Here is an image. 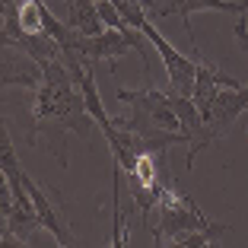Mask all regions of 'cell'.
<instances>
[{
  "mask_svg": "<svg viewBox=\"0 0 248 248\" xmlns=\"http://www.w3.org/2000/svg\"><path fill=\"white\" fill-rule=\"evenodd\" d=\"M146 42L150 38L140 29H134V26H124V29H111L108 26L99 35H77L73 51L86 54L89 61H111L115 64V61H121L131 51H146Z\"/></svg>",
  "mask_w": 248,
  "mask_h": 248,
  "instance_id": "4",
  "label": "cell"
},
{
  "mask_svg": "<svg viewBox=\"0 0 248 248\" xmlns=\"http://www.w3.org/2000/svg\"><path fill=\"white\" fill-rule=\"evenodd\" d=\"M32 115H35V127L48 137H58L64 131L86 137L89 127L95 124V118L86 108V99H83L80 86L64 61L45 67V83L35 89Z\"/></svg>",
  "mask_w": 248,
  "mask_h": 248,
  "instance_id": "1",
  "label": "cell"
},
{
  "mask_svg": "<svg viewBox=\"0 0 248 248\" xmlns=\"http://www.w3.org/2000/svg\"><path fill=\"white\" fill-rule=\"evenodd\" d=\"M45 83V67L16 45H3V86L38 89Z\"/></svg>",
  "mask_w": 248,
  "mask_h": 248,
  "instance_id": "5",
  "label": "cell"
},
{
  "mask_svg": "<svg viewBox=\"0 0 248 248\" xmlns=\"http://www.w3.org/2000/svg\"><path fill=\"white\" fill-rule=\"evenodd\" d=\"M26 191L32 194V201H35V210H38V219H42V226L54 235V242H58V245H73L77 239H73V232L67 229V223H64V217H61V210L51 204V197L42 191V185H35V178L26 175Z\"/></svg>",
  "mask_w": 248,
  "mask_h": 248,
  "instance_id": "7",
  "label": "cell"
},
{
  "mask_svg": "<svg viewBox=\"0 0 248 248\" xmlns=\"http://www.w3.org/2000/svg\"><path fill=\"white\" fill-rule=\"evenodd\" d=\"M156 210H159V226H156V239L159 242L162 239L175 242L178 235H185V232H197V229H210L213 226V219H207L204 210H201L188 194L175 191L172 185L162 191Z\"/></svg>",
  "mask_w": 248,
  "mask_h": 248,
  "instance_id": "3",
  "label": "cell"
},
{
  "mask_svg": "<svg viewBox=\"0 0 248 248\" xmlns=\"http://www.w3.org/2000/svg\"><path fill=\"white\" fill-rule=\"evenodd\" d=\"M64 10H67V22L80 35H99V32L108 29L102 22V16H99V3L95 0H64Z\"/></svg>",
  "mask_w": 248,
  "mask_h": 248,
  "instance_id": "8",
  "label": "cell"
},
{
  "mask_svg": "<svg viewBox=\"0 0 248 248\" xmlns=\"http://www.w3.org/2000/svg\"><path fill=\"white\" fill-rule=\"evenodd\" d=\"M235 42L242 45V51L248 54V13L239 16V26H235Z\"/></svg>",
  "mask_w": 248,
  "mask_h": 248,
  "instance_id": "9",
  "label": "cell"
},
{
  "mask_svg": "<svg viewBox=\"0 0 248 248\" xmlns=\"http://www.w3.org/2000/svg\"><path fill=\"white\" fill-rule=\"evenodd\" d=\"M201 10H219V13L245 16V13H248V0H242V3H232V0H169L166 7H159L153 16H182V22H185V35H188V42L194 45L191 16L201 13Z\"/></svg>",
  "mask_w": 248,
  "mask_h": 248,
  "instance_id": "6",
  "label": "cell"
},
{
  "mask_svg": "<svg viewBox=\"0 0 248 248\" xmlns=\"http://www.w3.org/2000/svg\"><path fill=\"white\" fill-rule=\"evenodd\" d=\"M118 102L127 105V115L118 118V127L137 134L143 140H162L166 146L185 143L188 146V131L175 108V95L162 89H118Z\"/></svg>",
  "mask_w": 248,
  "mask_h": 248,
  "instance_id": "2",
  "label": "cell"
}]
</instances>
